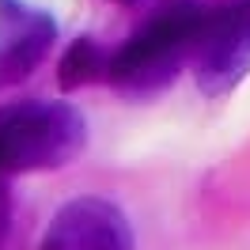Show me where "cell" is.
I'll return each instance as SVG.
<instances>
[{"label":"cell","instance_id":"obj_1","mask_svg":"<svg viewBox=\"0 0 250 250\" xmlns=\"http://www.w3.org/2000/svg\"><path fill=\"white\" fill-rule=\"evenodd\" d=\"M80 129L68 106H12L0 118V167L49 163L76 144Z\"/></svg>","mask_w":250,"mask_h":250},{"label":"cell","instance_id":"obj_2","mask_svg":"<svg viewBox=\"0 0 250 250\" xmlns=\"http://www.w3.org/2000/svg\"><path fill=\"white\" fill-rule=\"evenodd\" d=\"M95 68H99V53H95V46L87 38H80V42L68 46L61 68H57V76H61L64 87H76V83H83V80L95 76Z\"/></svg>","mask_w":250,"mask_h":250}]
</instances>
